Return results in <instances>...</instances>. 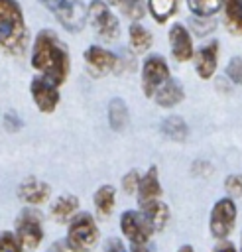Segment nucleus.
<instances>
[{
    "mask_svg": "<svg viewBox=\"0 0 242 252\" xmlns=\"http://www.w3.org/2000/svg\"><path fill=\"white\" fill-rule=\"evenodd\" d=\"M31 67L39 77L61 87L71 71V57L65 43L51 30H41L31 47Z\"/></svg>",
    "mask_w": 242,
    "mask_h": 252,
    "instance_id": "1",
    "label": "nucleus"
},
{
    "mask_svg": "<svg viewBox=\"0 0 242 252\" xmlns=\"http://www.w3.org/2000/svg\"><path fill=\"white\" fill-rule=\"evenodd\" d=\"M92 203L98 215L108 217L116 205V189L112 185H100L92 195Z\"/></svg>",
    "mask_w": 242,
    "mask_h": 252,
    "instance_id": "21",
    "label": "nucleus"
},
{
    "mask_svg": "<svg viewBox=\"0 0 242 252\" xmlns=\"http://www.w3.org/2000/svg\"><path fill=\"white\" fill-rule=\"evenodd\" d=\"M49 252H75V250L67 244V240H57V242L49 248Z\"/></svg>",
    "mask_w": 242,
    "mask_h": 252,
    "instance_id": "34",
    "label": "nucleus"
},
{
    "mask_svg": "<svg viewBox=\"0 0 242 252\" xmlns=\"http://www.w3.org/2000/svg\"><path fill=\"white\" fill-rule=\"evenodd\" d=\"M187 6L195 18H211L222 8V0H187Z\"/></svg>",
    "mask_w": 242,
    "mask_h": 252,
    "instance_id": "25",
    "label": "nucleus"
},
{
    "mask_svg": "<svg viewBox=\"0 0 242 252\" xmlns=\"http://www.w3.org/2000/svg\"><path fill=\"white\" fill-rule=\"evenodd\" d=\"M4 124H6V128H8V130H18V128L22 126V120L18 118V114H16V112H8V114H6V118H4Z\"/></svg>",
    "mask_w": 242,
    "mask_h": 252,
    "instance_id": "33",
    "label": "nucleus"
},
{
    "mask_svg": "<svg viewBox=\"0 0 242 252\" xmlns=\"http://www.w3.org/2000/svg\"><path fill=\"white\" fill-rule=\"evenodd\" d=\"M87 22L104 41H114L120 35V22L110 10V4H106L104 0H92L87 6Z\"/></svg>",
    "mask_w": 242,
    "mask_h": 252,
    "instance_id": "5",
    "label": "nucleus"
},
{
    "mask_svg": "<svg viewBox=\"0 0 242 252\" xmlns=\"http://www.w3.org/2000/svg\"><path fill=\"white\" fill-rule=\"evenodd\" d=\"M226 77L230 83L242 85V57H238V55L230 57V61L226 65Z\"/></svg>",
    "mask_w": 242,
    "mask_h": 252,
    "instance_id": "27",
    "label": "nucleus"
},
{
    "mask_svg": "<svg viewBox=\"0 0 242 252\" xmlns=\"http://www.w3.org/2000/svg\"><path fill=\"white\" fill-rule=\"evenodd\" d=\"M106 4H120V0H104Z\"/></svg>",
    "mask_w": 242,
    "mask_h": 252,
    "instance_id": "38",
    "label": "nucleus"
},
{
    "mask_svg": "<svg viewBox=\"0 0 242 252\" xmlns=\"http://www.w3.org/2000/svg\"><path fill=\"white\" fill-rule=\"evenodd\" d=\"M240 242H242V236H240Z\"/></svg>",
    "mask_w": 242,
    "mask_h": 252,
    "instance_id": "39",
    "label": "nucleus"
},
{
    "mask_svg": "<svg viewBox=\"0 0 242 252\" xmlns=\"http://www.w3.org/2000/svg\"><path fill=\"white\" fill-rule=\"evenodd\" d=\"M140 179H142V175H140V171L138 169H130L128 173H124V177H122V189L130 195V193H136L138 191V185H140Z\"/></svg>",
    "mask_w": 242,
    "mask_h": 252,
    "instance_id": "30",
    "label": "nucleus"
},
{
    "mask_svg": "<svg viewBox=\"0 0 242 252\" xmlns=\"http://www.w3.org/2000/svg\"><path fill=\"white\" fill-rule=\"evenodd\" d=\"M67 32H81L87 24V6L83 0H37Z\"/></svg>",
    "mask_w": 242,
    "mask_h": 252,
    "instance_id": "3",
    "label": "nucleus"
},
{
    "mask_svg": "<svg viewBox=\"0 0 242 252\" xmlns=\"http://www.w3.org/2000/svg\"><path fill=\"white\" fill-rule=\"evenodd\" d=\"M224 189L230 197H242V175L240 173H230L224 179Z\"/></svg>",
    "mask_w": 242,
    "mask_h": 252,
    "instance_id": "29",
    "label": "nucleus"
},
{
    "mask_svg": "<svg viewBox=\"0 0 242 252\" xmlns=\"http://www.w3.org/2000/svg\"><path fill=\"white\" fill-rule=\"evenodd\" d=\"M177 252H195V250H193V248H191L189 244H183V246H181V248H179Z\"/></svg>",
    "mask_w": 242,
    "mask_h": 252,
    "instance_id": "37",
    "label": "nucleus"
},
{
    "mask_svg": "<svg viewBox=\"0 0 242 252\" xmlns=\"http://www.w3.org/2000/svg\"><path fill=\"white\" fill-rule=\"evenodd\" d=\"M169 47H171V55L177 63H185V61L193 59V55H195L191 32L179 22H175L169 28Z\"/></svg>",
    "mask_w": 242,
    "mask_h": 252,
    "instance_id": "12",
    "label": "nucleus"
},
{
    "mask_svg": "<svg viewBox=\"0 0 242 252\" xmlns=\"http://www.w3.org/2000/svg\"><path fill=\"white\" fill-rule=\"evenodd\" d=\"M142 213L146 215V219L150 220V224H151L153 230H163V226H165L167 220H169V207H167L163 201L151 203L150 207L142 209Z\"/></svg>",
    "mask_w": 242,
    "mask_h": 252,
    "instance_id": "22",
    "label": "nucleus"
},
{
    "mask_svg": "<svg viewBox=\"0 0 242 252\" xmlns=\"http://www.w3.org/2000/svg\"><path fill=\"white\" fill-rule=\"evenodd\" d=\"M195 59V71L203 81H209L218 65V41H211L205 43L203 47H199L193 55Z\"/></svg>",
    "mask_w": 242,
    "mask_h": 252,
    "instance_id": "14",
    "label": "nucleus"
},
{
    "mask_svg": "<svg viewBox=\"0 0 242 252\" xmlns=\"http://www.w3.org/2000/svg\"><path fill=\"white\" fill-rule=\"evenodd\" d=\"M0 252H22V246L14 232H0Z\"/></svg>",
    "mask_w": 242,
    "mask_h": 252,
    "instance_id": "28",
    "label": "nucleus"
},
{
    "mask_svg": "<svg viewBox=\"0 0 242 252\" xmlns=\"http://www.w3.org/2000/svg\"><path fill=\"white\" fill-rule=\"evenodd\" d=\"M177 4H179V0H150L148 10L155 22L163 24L177 12Z\"/></svg>",
    "mask_w": 242,
    "mask_h": 252,
    "instance_id": "23",
    "label": "nucleus"
},
{
    "mask_svg": "<svg viewBox=\"0 0 242 252\" xmlns=\"http://www.w3.org/2000/svg\"><path fill=\"white\" fill-rule=\"evenodd\" d=\"M49 195L51 187L37 177H26L18 187V197L28 205H41L49 199Z\"/></svg>",
    "mask_w": 242,
    "mask_h": 252,
    "instance_id": "15",
    "label": "nucleus"
},
{
    "mask_svg": "<svg viewBox=\"0 0 242 252\" xmlns=\"http://www.w3.org/2000/svg\"><path fill=\"white\" fill-rule=\"evenodd\" d=\"M222 10L228 32L242 35V0H222Z\"/></svg>",
    "mask_w": 242,
    "mask_h": 252,
    "instance_id": "19",
    "label": "nucleus"
},
{
    "mask_svg": "<svg viewBox=\"0 0 242 252\" xmlns=\"http://www.w3.org/2000/svg\"><path fill=\"white\" fill-rule=\"evenodd\" d=\"M30 93H31V98H33L35 106L43 114H51L57 108L59 98H61L59 96V87L53 85L51 81L43 79V77H35L30 83Z\"/></svg>",
    "mask_w": 242,
    "mask_h": 252,
    "instance_id": "11",
    "label": "nucleus"
},
{
    "mask_svg": "<svg viewBox=\"0 0 242 252\" xmlns=\"http://www.w3.org/2000/svg\"><path fill=\"white\" fill-rule=\"evenodd\" d=\"M67 244L75 250V252H89L96 246L98 242V228L96 222L92 219V215L89 213H77L67 228Z\"/></svg>",
    "mask_w": 242,
    "mask_h": 252,
    "instance_id": "4",
    "label": "nucleus"
},
{
    "mask_svg": "<svg viewBox=\"0 0 242 252\" xmlns=\"http://www.w3.org/2000/svg\"><path fill=\"white\" fill-rule=\"evenodd\" d=\"M138 205L142 209L150 207L151 203L159 201L163 189H161V183H159V171H157V165H150L148 171L142 175L140 179V185H138Z\"/></svg>",
    "mask_w": 242,
    "mask_h": 252,
    "instance_id": "13",
    "label": "nucleus"
},
{
    "mask_svg": "<svg viewBox=\"0 0 242 252\" xmlns=\"http://www.w3.org/2000/svg\"><path fill=\"white\" fill-rule=\"evenodd\" d=\"M118 6H120V10H122V14L128 16V18H132V20L144 18V14H146V10H148V6L144 4V0H120Z\"/></svg>",
    "mask_w": 242,
    "mask_h": 252,
    "instance_id": "26",
    "label": "nucleus"
},
{
    "mask_svg": "<svg viewBox=\"0 0 242 252\" xmlns=\"http://www.w3.org/2000/svg\"><path fill=\"white\" fill-rule=\"evenodd\" d=\"M77 209H79V199L75 195H61L51 205V217L57 222H65L77 215Z\"/></svg>",
    "mask_w": 242,
    "mask_h": 252,
    "instance_id": "18",
    "label": "nucleus"
},
{
    "mask_svg": "<svg viewBox=\"0 0 242 252\" xmlns=\"http://www.w3.org/2000/svg\"><path fill=\"white\" fill-rule=\"evenodd\" d=\"M30 33L22 6L16 0H0V51L22 57L28 49Z\"/></svg>",
    "mask_w": 242,
    "mask_h": 252,
    "instance_id": "2",
    "label": "nucleus"
},
{
    "mask_svg": "<svg viewBox=\"0 0 242 252\" xmlns=\"http://www.w3.org/2000/svg\"><path fill=\"white\" fill-rule=\"evenodd\" d=\"M183 96H185L183 87H181L177 81L169 79L165 85H161V87L157 89V93L153 94V100H155L157 106L173 108V106H177V104L183 100Z\"/></svg>",
    "mask_w": 242,
    "mask_h": 252,
    "instance_id": "16",
    "label": "nucleus"
},
{
    "mask_svg": "<svg viewBox=\"0 0 242 252\" xmlns=\"http://www.w3.org/2000/svg\"><path fill=\"white\" fill-rule=\"evenodd\" d=\"M104 252H126V248H124V244H122L120 238H114V236H112V238L106 240Z\"/></svg>",
    "mask_w": 242,
    "mask_h": 252,
    "instance_id": "32",
    "label": "nucleus"
},
{
    "mask_svg": "<svg viewBox=\"0 0 242 252\" xmlns=\"http://www.w3.org/2000/svg\"><path fill=\"white\" fill-rule=\"evenodd\" d=\"M120 230L134 246L148 244L153 234V228L142 211H124L120 215Z\"/></svg>",
    "mask_w": 242,
    "mask_h": 252,
    "instance_id": "9",
    "label": "nucleus"
},
{
    "mask_svg": "<svg viewBox=\"0 0 242 252\" xmlns=\"http://www.w3.org/2000/svg\"><path fill=\"white\" fill-rule=\"evenodd\" d=\"M85 63L89 67V71L94 77L106 75V73H116L120 69V59L116 53H112L110 49H104L100 45H91L85 53Z\"/></svg>",
    "mask_w": 242,
    "mask_h": 252,
    "instance_id": "10",
    "label": "nucleus"
},
{
    "mask_svg": "<svg viewBox=\"0 0 242 252\" xmlns=\"http://www.w3.org/2000/svg\"><path fill=\"white\" fill-rule=\"evenodd\" d=\"M236 222V205L232 197H222L218 199L212 209H211V217H209V230L216 240H224Z\"/></svg>",
    "mask_w": 242,
    "mask_h": 252,
    "instance_id": "7",
    "label": "nucleus"
},
{
    "mask_svg": "<svg viewBox=\"0 0 242 252\" xmlns=\"http://www.w3.org/2000/svg\"><path fill=\"white\" fill-rule=\"evenodd\" d=\"M128 35H130V45H132V49L136 53H144V51H148L151 47L153 37H151V33L144 26L132 24L130 30H128Z\"/></svg>",
    "mask_w": 242,
    "mask_h": 252,
    "instance_id": "24",
    "label": "nucleus"
},
{
    "mask_svg": "<svg viewBox=\"0 0 242 252\" xmlns=\"http://www.w3.org/2000/svg\"><path fill=\"white\" fill-rule=\"evenodd\" d=\"M171 79L167 61L161 55H150L142 65V91L146 96L153 98L157 89Z\"/></svg>",
    "mask_w": 242,
    "mask_h": 252,
    "instance_id": "8",
    "label": "nucleus"
},
{
    "mask_svg": "<svg viewBox=\"0 0 242 252\" xmlns=\"http://www.w3.org/2000/svg\"><path fill=\"white\" fill-rule=\"evenodd\" d=\"M212 252H236V248H234V244H232V242L222 240V242H218V244L214 246V250H212Z\"/></svg>",
    "mask_w": 242,
    "mask_h": 252,
    "instance_id": "35",
    "label": "nucleus"
},
{
    "mask_svg": "<svg viewBox=\"0 0 242 252\" xmlns=\"http://www.w3.org/2000/svg\"><path fill=\"white\" fill-rule=\"evenodd\" d=\"M130 122V110H128V104L122 100V98H112L108 102V124L112 130L116 132H122Z\"/></svg>",
    "mask_w": 242,
    "mask_h": 252,
    "instance_id": "17",
    "label": "nucleus"
},
{
    "mask_svg": "<svg viewBox=\"0 0 242 252\" xmlns=\"http://www.w3.org/2000/svg\"><path fill=\"white\" fill-rule=\"evenodd\" d=\"M161 134L165 138H169L171 142H185L187 136H189V126H187V122L181 116L173 114V116L163 118V122H161Z\"/></svg>",
    "mask_w": 242,
    "mask_h": 252,
    "instance_id": "20",
    "label": "nucleus"
},
{
    "mask_svg": "<svg viewBox=\"0 0 242 252\" xmlns=\"http://www.w3.org/2000/svg\"><path fill=\"white\" fill-rule=\"evenodd\" d=\"M130 252H153L148 244H136V246H132V250Z\"/></svg>",
    "mask_w": 242,
    "mask_h": 252,
    "instance_id": "36",
    "label": "nucleus"
},
{
    "mask_svg": "<svg viewBox=\"0 0 242 252\" xmlns=\"http://www.w3.org/2000/svg\"><path fill=\"white\" fill-rule=\"evenodd\" d=\"M16 238L22 248L33 250L43 240V224L41 215L35 209H24L16 220Z\"/></svg>",
    "mask_w": 242,
    "mask_h": 252,
    "instance_id": "6",
    "label": "nucleus"
},
{
    "mask_svg": "<svg viewBox=\"0 0 242 252\" xmlns=\"http://www.w3.org/2000/svg\"><path fill=\"white\" fill-rule=\"evenodd\" d=\"M191 171H193V175H201V177H205V175L212 173V165H211L209 161H205V159H199V161L193 163Z\"/></svg>",
    "mask_w": 242,
    "mask_h": 252,
    "instance_id": "31",
    "label": "nucleus"
}]
</instances>
